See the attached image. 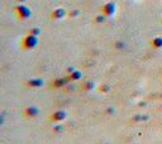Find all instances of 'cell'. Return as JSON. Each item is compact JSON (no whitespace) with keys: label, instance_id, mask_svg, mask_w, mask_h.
Listing matches in <instances>:
<instances>
[{"label":"cell","instance_id":"1","mask_svg":"<svg viewBox=\"0 0 162 144\" xmlns=\"http://www.w3.org/2000/svg\"><path fill=\"white\" fill-rule=\"evenodd\" d=\"M155 44L156 46H162V38H156L155 39Z\"/></svg>","mask_w":162,"mask_h":144}]
</instances>
